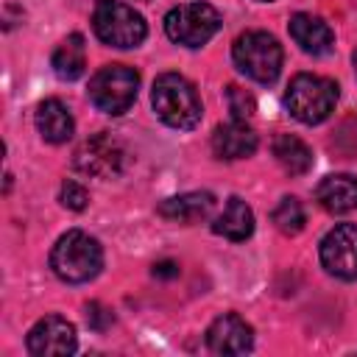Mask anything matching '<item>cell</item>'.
I'll return each instance as SVG.
<instances>
[{"mask_svg": "<svg viewBox=\"0 0 357 357\" xmlns=\"http://www.w3.org/2000/svg\"><path fill=\"white\" fill-rule=\"evenodd\" d=\"M332 148H337L343 156H354L357 153V117H351V120H346L340 126V131L332 139Z\"/></svg>", "mask_w": 357, "mask_h": 357, "instance_id": "22", "label": "cell"}, {"mask_svg": "<svg viewBox=\"0 0 357 357\" xmlns=\"http://www.w3.org/2000/svg\"><path fill=\"white\" fill-rule=\"evenodd\" d=\"M212 206H215L212 192H184V195H173L162 201L159 215L173 223H195V220H204L212 212Z\"/></svg>", "mask_w": 357, "mask_h": 357, "instance_id": "15", "label": "cell"}, {"mask_svg": "<svg viewBox=\"0 0 357 357\" xmlns=\"http://www.w3.org/2000/svg\"><path fill=\"white\" fill-rule=\"evenodd\" d=\"M212 231L226 237V240H234V243L251 237V231H254V212H251V206L243 198H229L223 212L215 218Z\"/></svg>", "mask_w": 357, "mask_h": 357, "instance_id": "17", "label": "cell"}, {"mask_svg": "<svg viewBox=\"0 0 357 357\" xmlns=\"http://www.w3.org/2000/svg\"><path fill=\"white\" fill-rule=\"evenodd\" d=\"M206 346L212 354H245L254 346V329L240 315L226 312L206 329Z\"/></svg>", "mask_w": 357, "mask_h": 357, "instance_id": "11", "label": "cell"}, {"mask_svg": "<svg viewBox=\"0 0 357 357\" xmlns=\"http://www.w3.org/2000/svg\"><path fill=\"white\" fill-rule=\"evenodd\" d=\"M212 151L218 159H245L257 151V134L243 120H231V123L215 128Z\"/></svg>", "mask_w": 357, "mask_h": 357, "instance_id": "13", "label": "cell"}, {"mask_svg": "<svg viewBox=\"0 0 357 357\" xmlns=\"http://www.w3.org/2000/svg\"><path fill=\"white\" fill-rule=\"evenodd\" d=\"M151 103L159 120L170 128H195L201 120V98L195 86L178 73H165L153 81Z\"/></svg>", "mask_w": 357, "mask_h": 357, "instance_id": "2", "label": "cell"}, {"mask_svg": "<svg viewBox=\"0 0 357 357\" xmlns=\"http://www.w3.org/2000/svg\"><path fill=\"white\" fill-rule=\"evenodd\" d=\"M86 324L92 326V329H98V332H103L109 324H112V312L103 307V304H98V301H92V304H86Z\"/></svg>", "mask_w": 357, "mask_h": 357, "instance_id": "24", "label": "cell"}, {"mask_svg": "<svg viewBox=\"0 0 357 357\" xmlns=\"http://www.w3.org/2000/svg\"><path fill=\"white\" fill-rule=\"evenodd\" d=\"M315 198H318V204H321L326 212H332V215L351 212V209H357V178L349 176V173L326 176V178L318 184Z\"/></svg>", "mask_w": 357, "mask_h": 357, "instance_id": "14", "label": "cell"}, {"mask_svg": "<svg viewBox=\"0 0 357 357\" xmlns=\"http://www.w3.org/2000/svg\"><path fill=\"white\" fill-rule=\"evenodd\" d=\"M153 276H159V279H173V276H178V265L170 262V259H165V262L153 265Z\"/></svg>", "mask_w": 357, "mask_h": 357, "instance_id": "25", "label": "cell"}, {"mask_svg": "<svg viewBox=\"0 0 357 357\" xmlns=\"http://www.w3.org/2000/svg\"><path fill=\"white\" fill-rule=\"evenodd\" d=\"M284 103L290 109V114L307 126L324 123L337 103V84L332 78L324 75H312V73H298L284 92Z\"/></svg>", "mask_w": 357, "mask_h": 357, "instance_id": "3", "label": "cell"}, {"mask_svg": "<svg viewBox=\"0 0 357 357\" xmlns=\"http://www.w3.org/2000/svg\"><path fill=\"white\" fill-rule=\"evenodd\" d=\"M78 346L75 326L61 315H45L28 332V351L36 357H64Z\"/></svg>", "mask_w": 357, "mask_h": 357, "instance_id": "10", "label": "cell"}, {"mask_svg": "<svg viewBox=\"0 0 357 357\" xmlns=\"http://www.w3.org/2000/svg\"><path fill=\"white\" fill-rule=\"evenodd\" d=\"M321 262L337 279H357V226L337 223L321 240Z\"/></svg>", "mask_w": 357, "mask_h": 357, "instance_id": "9", "label": "cell"}, {"mask_svg": "<svg viewBox=\"0 0 357 357\" xmlns=\"http://www.w3.org/2000/svg\"><path fill=\"white\" fill-rule=\"evenodd\" d=\"M61 204L67 206V209H73V212H81L84 206H86V201H89V192L78 184V181H64L61 184Z\"/></svg>", "mask_w": 357, "mask_h": 357, "instance_id": "23", "label": "cell"}, {"mask_svg": "<svg viewBox=\"0 0 357 357\" xmlns=\"http://www.w3.org/2000/svg\"><path fill=\"white\" fill-rule=\"evenodd\" d=\"M36 128H39L42 139L59 145V142H67L73 137L75 123H73L70 109L61 100L50 98V100H42L39 109H36Z\"/></svg>", "mask_w": 357, "mask_h": 357, "instance_id": "16", "label": "cell"}, {"mask_svg": "<svg viewBox=\"0 0 357 357\" xmlns=\"http://www.w3.org/2000/svg\"><path fill=\"white\" fill-rule=\"evenodd\" d=\"M92 28L95 36L112 47H137L148 33L142 14L120 0H98L92 11Z\"/></svg>", "mask_w": 357, "mask_h": 357, "instance_id": "5", "label": "cell"}, {"mask_svg": "<svg viewBox=\"0 0 357 357\" xmlns=\"http://www.w3.org/2000/svg\"><path fill=\"white\" fill-rule=\"evenodd\" d=\"M139 75L126 64H106L89 81V100L106 114H123L137 98Z\"/></svg>", "mask_w": 357, "mask_h": 357, "instance_id": "6", "label": "cell"}, {"mask_svg": "<svg viewBox=\"0 0 357 357\" xmlns=\"http://www.w3.org/2000/svg\"><path fill=\"white\" fill-rule=\"evenodd\" d=\"M273 156L282 165V170L290 176H301L312 167V151L307 148V142H301L293 134H279L273 139Z\"/></svg>", "mask_w": 357, "mask_h": 357, "instance_id": "19", "label": "cell"}, {"mask_svg": "<svg viewBox=\"0 0 357 357\" xmlns=\"http://www.w3.org/2000/svg\"><path fill=\"white\" fill-rule=\"evenodd\" d=\"M226 100H229V112L234 114V120H248L257 112V100L251 92H245L243 86H226Z\"/></svg>", "mask_w": 357, "mask_h": 357, "instance_id": "21", "label": "cell"}, {"mask_svg": "<svg viewBox=\"0 0 357 357\" xmlns=\"http://www.w3.org/2000/svg\"><path fill=\"white\" fill-rule=\"evenodd\" d=\"M100 265H103L100 243L95 237H89L86 231H78V229L61 234L50 251L53 273L70 284H81V282L95 279Z\"/></svg>", "mask_w": 357, "mask_h": 357, "instance_id": "1", "label": "cell"}, {"mask_svg": "<svg viewBox=\"0 0 357 357\" xmlns=\"http://www.w3.org/2000/svg\"><path fill=\"white\" fill-rule=\"evenodd\" d=\"M73 165L95 178H112L123 170L126 165V148L120 139H114L112 134H95L89 139H84L73 156Z\"/></svg>", "mask_w": 357, "mask_h": 357, "instance_id": "8", "label": "cell"}, {"mask_svg": "<svg viewBox=\"0 0 357 357\" xmlns=\"http://www.w3.org/2000/svg\"><path fill=\"white\" fill-rule=\"evenodd\" d=\"M53 73L64 81H75L86 67V45L81 33H70L53 53Z\"/></svg>", "mask_w": 357, "mask_h": 357, "instance_id": "18", "label": "cell"}, {"mask_svg": "<svg viewBox=\"0 0 357 357\" xmlns=\"http://www.w3.org/2000/svg\"><path fill=\"white\" fill-rule=\"evenodd\" d=\"M351 64H354V73H357V50H354V56H351Z\"/></svg>", "mask_w": 357, "mask_h": 357, "instance_id": "26", "label": "cell"}, {"mask_svg": "<svg viewBox=\"0 0 357 357\" xmlns=\"http://www.w3.org/2000/svg\"><path fill=\"white\" fill-rule=\"evenodd\" d=\"M220 28V14L209 3H184L167 11L165 17V33L184 47H201L206 45Z\"/></svg>", "mask_w": 357, "mask_h": 357, "instance_id": "7", "label": "cell"}, {"mask_svg": "<svg viewBox=\"0 0 357 357\" xmlns=\"http://www.w3.org/2000/svg\"><path fill=\"white\" fill-rule=\"evenodd\" d=\"M231 59L251 81L271 84L282 70V45L265 31H245L234 39Z\"/></svg>", "mask_w": 357, "mask_h": 357, "instance_id": "4", "label": "cell"}, {"mask_svg": "<svg viewBox=\"0 0 357 357\" xmlns=\"http://www.w3.org/2000/svg\"><path fill=\"white\" fill-rule=\"evenodd\" d=\"M287 28H290L293 42L304 53H310V56H326L335 47V33H332V28L321 17L296 14V17H290V25Z\"/></svg>", "mask_w": 357, "mask_h": 357, "instance_id": "12", "label": "cell"}, {"mask_svg": "<svg viewBox=\"0 0 357 357\" xmlns=\"http://www.w3.org/2000/svg\"><path fill=\"white\" fill-rule=\"evenodd\" d=\"M273 223H276V229L282 234H298L304 229V223H307V215H304L301 201L298 198H290V195L282 198L276 204V209H273Z\"/></svg>", "mask_w": 357, "mask_h": 357, "instance_id": "20", "label": "cell"}]
</instances>
